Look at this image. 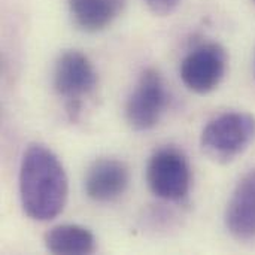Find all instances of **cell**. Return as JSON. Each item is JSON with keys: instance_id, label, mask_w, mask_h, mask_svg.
<instances>
[{"instance_id": "obj_2", "label": "cell", "mask_w": 255, "mask_h": 255, "mask_svg": "<svg viewBox=\"0 0 255 255\" xmlns=\"http://www.w3.org/2000/svg\"><path fill=\"white\" fill-rule=\"evenodd\" d=\"M255 139V117L247 112H226L203 128L200 145L217 163H230L244 154Z\"/></svg>"}, {"instance_id": "obj_4", "label": "cell", "mask_w": 255, "mask_h": 255, "mask_svg": "<svg viewBox=\"0 0 255 255\" xmlns=\"http://www.w3.org/2000/svg\"><path fill=\"white\" fill-rule=\"evenodd\" d=\"M146 181L152 194L163 200H182L191 185V172L187 157L176 148H163L148 161Z\"/></svg>"}, {"instance_id": "obj_7", "label": "cell", "mask_w": 255, "mask_h": 255, "mask_svg": "<svg viewBox=\"0 0 255 255\" xmlns=\"http://www.w3.org/2000/svg\"><path fill=\"white\" fill-rule=\"evenodd\" d=\"M226 227L238 241L255 238V167L241 178L229 200Z\"/></svg>"}, {"instance_id": "obj_8", "label": "cell", "mask_w": 255, "mask_h": 255, "mask_svg": "<svg viewBox=\"0 0 255 255\" xmlns=\"http://www.w3.org/2000/svg\"><path fill=\"white\" fill-rule=\"evenodd\" d=\"M130 182L127 166L115 158L96 160L85 176L87 196L99 203H106L121 197Z\"/></svg>"}, {"instance_id": "obj_9", "label": "cell", "mask_w": 255, "mask_h": 255, "mask_svg": "<svg viewBox=\"0 0 255 255\" xmlns=\"http://www.w3.org/2000/svg\"><path fill=\"white\" fill-rule=\"evenodd\" d=\"M126 0H69V9L76 25L96 33L111 25L123 12Z\"/></svg>"}, {"instance_id": "obj_6", "label": "cell", "mask_w": 255, "mask_h": 255, "mask_svg": "<svg viewBox=\"0 0 255 255\" xmlns=\"http://www.w3.org/2000/svg\"><path fill=\"white\" fill-rule=\"evenodd\" d=\"M227 69V52L215 42L194 48L181 63V79L197 94L214 91L223 81Z\"/></svg>"}, {"instance_id": "obj_3", "label": "cell", "mask_w": 255, "mask_h": 255, "mask_svg": "<svg viewBox=\"0 0 255 255\" xmlns=\"http://www.w3.org/2000/svg\"><path fill=\"white\" fill-rule=\"evenodd\" d=\"M54 88L66 99L67 114L76 121L82 99L93 93L97 85V72L93 63L79 51H66L61 54L54 67Z\"/></svg>"}, {"instance_id": "obj_10", "label": "cell", "mask_w": 255, "mask_h": 255, "mask_svg": "<svg viewBox=\"0 0 255 255\" xmlns=\"http://www.w3.org/2000/svg\"><path fill=\"white\" fill-rule=\"evenodd\" d=\"M45 247L52 254L82 255L96 251L93 233L78 224H63L45 235Z\"/></svg>"}, {"instance_id": "obj_5", "label": "cell", "mask_w": 255, "mask_h": 255, "mask_svg": "<svg viewBox=\"0 0 255 255\" xmlns=\"http://www.w3.org/2000/svg\"><path fill=\"white\" fill-rule=\"evenodd\" d=\"M167 105V93L161 75L155 69H145L126 103V120L136 131L154 128Z\"/></svg>"}, {"instance_id": "obj_11", "label": "cell", "mask_w": 255, "mask_h": 255, "mask_svg": "<svg viewBox=\"0 0 255 255\" xmlns=\"http://www.w3.org/2000/svg\"><path fill=\"white\" fill-rule=\"evenodd\" d=\"M142 1L148 6V9L152 13L164 16L172 13L178 7L181 0H142Z\"/></svg>"}, {"instance_id": "obj_1", "label": "cell", "mask_w": 255, "mask_h": 255, "mask_svg": "<svg viewBox=\"0 0 255 255\" xmlns=\"http://www.w3.org/2000/svg\"><path fill=\"white\" fill-rule=\"evenodd\" d=\"M19 197L24 212L34 221L61 214L67 200V176L57 155L43 145H30L19 167Z\"/></svg>"}, {"instance_id": "obj_12", "label": "cell", "mask_w": 255, "mask_h": 255, "mask_svg": "<svg viewBox=\"0 0 255 255\" xmlns=\"http://www.w3.org/2000/svg\"><path fill=\"white\" fill-rule=\"evenodd\" d=\"M254 1H255V0H254Z\"/></svg>"}]
</instances>
